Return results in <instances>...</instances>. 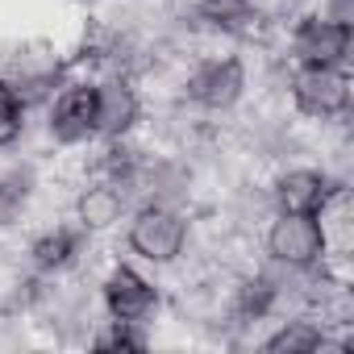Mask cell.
<instances>
[{"label":"cell","mask_w":354,"mask_h":354,"mask_svg":"<svg viewBox=\"0 0 354 354\" xmlns=\"http://www.w3.org/2000/svg\"><path fill=\"white\" fill-rule=\"evenodd\" d=\"M129 250L154 267H171L180 263L184 250H188V217L175 209V205H158V201H146L133 221H129V234H125Z\"/></svg>","instance_id":"cell-1"},{"label":"cell","mask_w":354,"mask_h":354,"mask_svg":"<svg viewBox=\"0 0 354 354\" xmlns=\"http://www.w3.org/2000/svg\"><path fill=\"white\" fill-rule=\"evenodd\" d=\"M288 88H292V104L313 121H337V117L350 113V75H346V67L300 63L292 71Z\"/></svg>","instance_id":"cell-2"},{"label":"cell","mask_w":354,"mask_h":354,"mask_svg":"<svg viewBox=\"0 0 354 354\" xmlns=\"http://www.w3.org/2000/svg\"><path fill=\"white\" fill-rule=\"evenodd\" d=\"M267 259L275 267H288V271H308L321 263L325 254V230L317 217L308 213H275V221L267 225Z\"/></svg>","instance_id":"cell-3"},{"label":"cell","mask_w":354,"mask_h":354,"mask_svg":"<svg viewBox=\"0 0 354 354\" xmlns=\"http://www.w3.org/2000/svg\"><path fill=\"white\" fill-rule=\"evenodd\" d=\"M246 92V63L238 55L201 59V67L184 80V96L205 113H230Z\"/></svg>","instance_id":"cell-4"},{"label":"cell","mask_w":354,"mask_h":354,"mask_svg":"<svg viewBox=\"0 0 354 354\" xmlns=\"http://www.w3.org/2000/svg\"><path fill=\"white\" fill-rule=\"evenodd\" d=\"M46 121H50V138L63 146H80V142L96 138V84L75 80V84L59 88Z\"/></svg>","instance_id":"cell-5"},{"label":"cell","mask_w":354,"mask_h":354,"mask_svg":"<svg viewBox=\"0 0 354 354\" xmlns=\"http://www.w3.org/2000/svg\"><path fill=\"white\" fill-rule=\"evenodd\" d=\"M292 55H296V63L346 67V59H350V26H337L325 13H304L296 21V30H292Z\"/></svg>","instance_id":"cell-6"},{"label":"cell","mask_w":354,"mask_h":354,"mask_svg":"<svg viewBox=\"0 0 354 354\" xmlns=\"http://www.w3.org/2000/svg\"><path fill=\"white\" fill-rule=\"evenodd\" d=\"M100 296H104V313H109L113 321L146 325V321L158 313V288H154L146 275H138L133 267H125V263H117V267L104 275Z\"/></svg>","instance_id":"cell-7"},{"label":"cell","mask_w":354,"mask_h":354,"mask_svg":"<svg viewBox=\"0 0 354 354\" xmlns=\"http://www.w3.org/2000/svg\"><path fill=\"white\" fill-rule=\"evenodd\" d=\"M333 188L337 184L329 180L325 171H317V167H292V171H283L279 180H275L271 205H275V213H308V217H317L325 209V201H329Z\"/></svg>","instance_id":"cell-8"},{"label":"cell","mask_w":354,"mask_h":354,"mask_svg":"<svg viewBox=\"0 0 354 354\" xmlns=\"http://www.w3.org/2000/svg\"><path fill=\"white\" fill-rule=\"evenodd\" d=\"M142 117V100L125 75L96 84V138H125Z\"/></svg>","instance_id":"cell-9"},{"label":"cell","mask_w":354,"mask_h":354,"mask_svg":"<svg viewBox=\"0 0 354 354\" xmlns=\"http://www.w3.org/2000/svg\"><path fill=\"white\" fill-rule=\"evenodd\" d=\"M125 192L117 188V184H109V180H88L84 188H80V196H75V221H80V230L84 234H104V230H113L117 221H121V213H125Z\"/></svg>","instance_id":"cell-10"},{"label":"cell","mask_w":354,"mask_h":354,"mask_svg":"<svg viewBox=\"0 0 354 354\" xmlns=\"http://www.w3.org/2000/svg\"><path fill=\"white\" fill-rule=\"evenodd\" d=\"M80 234L84 230H67V225H55V230H42L34 242H30V263L42 271V275H55V271H67L80 254Z\"/></svg>","instance_id":"cell-11"},{"label":"cell","mask_w":354,"mask_h":354,"mask_svg":"<svg viewBox=\"0 0 354 354\" xmlns=\"http://www.w3.org/2000/svg\"><path fill=\"white\" fill-rule=\"evenodd\" d=\"M321 346H325V329L313 317H288L275 333L263 337V350H275V354H308Z\"/></svg>","instance_id":"cell-12"},{"label":"cell","mask_w":354,"mask_h":354,"mask_svg":"<svg viewBox=\"0 0 354 354\" xmlns=\"http://www.w3.org/2000/svg\"><path fill=\"white\" fill-rule=\"evenodd\" d=\"M21 133H26V104L17 96V88L0 75V150L17 146Z\"/></svg>","instance_id":"cell-13"},{"label":"cell","mask_w":354,"mask_h":354,"mask_svg":"<svg viewBox=\"0 0 354 354\" xmlns=\"http://www.w3.org/2000/svg\"><path fill=\"white\" fill-rule=\"evenodd\" d=\"M246 13H250V0H196V17L217 26V30H225V34H234V26Z\"/></svg>","instance_id":"cell-14"},{"label":"cell","mask_w":354,"mask_h":354,"mask_svg":"<svg viewBox=\"0 0 354 354\" xmlns=\"http://www.w3.org/2000/svg\"><path fill=\"white\" fill-rule=\"evenodd\" d=\"M34 192V171L30 167H13L0 175V213H17Z\"/></svg>","instance_id":"cell-15"},{"label":"cell","mask_w":354,"mask_h":354,"mask_svg":"<svg viewBox=\"0 0 354 354\" xmlns=\"http://www.w3.org/2000/svg\"><path fill=\"white\" fill-rule=\"evenodd\" d=\"M96 350H146V337H142V325H129V321H113L109 317V329L92 337Z\"/></svg>","instance_id":"cell-16"}]
</instances>
